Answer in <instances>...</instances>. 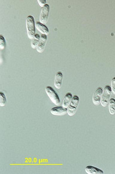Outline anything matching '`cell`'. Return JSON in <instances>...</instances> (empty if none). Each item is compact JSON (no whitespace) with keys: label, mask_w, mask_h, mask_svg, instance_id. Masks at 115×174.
Segmentation results:
<instances>
[{"label":"cell","mask_w":115,"mask_h":174,"mask_svg":"<svg viewBox=\"0 0 115 174\" xmlns=\"http://www.w3.org/2000/svg\"><path fill=\"white\" fill-rule=\"evenodd\" d=\"M26 25L28 36L29 39H32L35 32L34 18L32 16L29 15L27 17Z\"/></svg>","instance_id":"cell-1"},{"label":"cell","mask_w":115,"mask_h":174,"mask_svg":"<svg viewBox=\"0 0 115 174\" xmlns=\"http://www.w3.org/2000/svg\"><path fill=\"white\" fill-rule=\"evenodd\" d=\"M80 98L77 95L73 96L71 101L67 108V114L69 116L74 115L76 112L78 108Z\"/></svg>","instance_id":"cell-2"},{"label":"cell","mask_w":115,"mask_h":174,"mask_svg":"<svg viewBox=\"0 0 115 174\" xmlns=\"http://www.w3.org/2000/svg\"><path fill=\"white\" fill-rule=\"evenodd\" d=\"M46 92L51 101L56 105L60 103L59 96L51 86H47L45 88Z\"/></svg>","instance_id":"cell-3"},{"label":"cell","mask_w":115,"mask_h":174,"mask_svg":"<svg viewBox=\"0 0 115 174\" xmlns=\"http://www.w3.org/2000/svg\"><path fill=\"white\" fill-rule=\"evenodd\" d=\"M111 93V86L109 85L105 86L103 90L101 101V104L102 106L105 107L107 105L110 99Z\"/></svg>","instance_id":"cell-4"},{"label":"cell","mask_w":115,"mask_h":174,"mask_svg":"<svg viewBox=\"0 0 115 174\" xmlns=\"http://www.w3.org/2000/svg\"><path fill=\"white\" fill-rule=\"evenodd\" d=\"M103 92V89L101 87L97 88L93 94L92 100L95 105H98L101 103V101Z\"/></svg>","instance_id":"cell-5"},{"label":"cell","mask_w":115,"mask_h":174,"mask_svg":"<svg viewBox=\"0 0 115 174\" xmlns=\"http://www.w3.org/2000/svg\"><path fill=\"white\" fill-rule=\"evenodd\" d=\"M49 11V7L48 5L46 4L42 7L40 16V21L41 23L44 24L47 22Z\"/></svg>","instance_id":"cell-6"},{"label":"cell","mask_w":115,"mask_h":174,"mask_svg":"<svg viewBox=\"0 0 115 174\" xmlns=\"http://www.w3.org/2000/svg\"><path fill=\"white\" fill-rule=\"evenodd\" d=\"M67 108L63 106H58L52 108L50 113L54 115L61 116L67 113Z\"/></svg>","instance_id":"cell-7"},{"label":"cell","mask_w":115,"mask_h":174,"mask_svg":"<svg viewBox=\"0 0 115 174\" xmlns=\"http://www.w3.org/2000/svg\"><path fill=\"white\" fill-rule=\"evenodd\" d=\"M85 171L88 174H103L104 173V171L101 169L92 165L86 166Z\"/></svg>","instance_id":"cell-8"},{"label":"cell","mask_w":115,"mask_h":174,"mask_svg":"<svg viewBox=\"0 0 115 174\" xmlns=\"http://www.w3.org/2000/svg\"><path fill=\"white\" fill-rule=\"evenodd\" d=\"M47 40L46 35L43 34L41 36L39 42L36 48L37 52L41 53L43 51Z\"/></svg>","instance_id":"cell-9"},{"label":"cell","mask_w":115,"mask_h":174,"mask_svg":"<svg viewBox=\"0 0 115 174\" xmlns=\"http://www.w3.org/2000/svg\"><path fill=\"white\" fill-rule=\"evenodd\" d=\"M63 78V75L62 72L59 71L56 74L55 77L54 85L56 88L59 89L61 87Z\"/></svg>","instance_id":"cell-10"},{"label":"cell","mask_w":115,"mask_h":174,"mask_svg":"<svg viewBox=\"0 0 115 174\" xmlns=\"http://www.w3.org/2000/svg\"><path fill=\"white\" fill-rule=\"evenodd\" d=\"M72 97L73 96L71 93L69 92L67 93L63 98L62 104V106L67 108L71 101Z\"/></svg>","instance_id":"cell-11"},{"label":"cell","mask_w":115,"mask_h":174,"mask_svg":"<svg viewBox=\"0 0 115 174\" xmlns=\"http://www.w3.org/2000/svg\"><path fill=\"white\" fill-rule=\"evenodd\" d=\"M36 26L37 29L43 35H47L49 33V30L47 27L40 22H37Z\"/></svg>","instance_id":"cell-12"},{"label":"cell","mask_w":115,"mask_h":174,"mask_svg":"<svg viewBox=\"0 0 115 174\" xmlns=\"http://www.w3.org/2000/svg\"><path fill=\"white\" fill-rule=\"evenodd\" d=\"M108 108L110 114L114 115L115 114V99L113 98L111 99L108 102Z\"/></svg>","instance_id":"cell-13"},{"label":"cell","mask_w":115,"mask_h":174,"mask_svg":"<svg viewBox=\"0 0 115 174\" xmlns=\"http://www.w3.org/2000/svg\"><path fill=\"white\" fill-rule=\"evenodd\" d=\"M40 38V37L39 35L37 34H35L31 43V46L32 48H36Z\"/></svg>","instance_id":"cell-14"},{"label":"cell","mask_w":115,"mask_h":174,"mask_svg":"<svg viewBox=\"0 0 115 174\" xmlns=\"http://www.w3.org/2000/svg\"><path fill=\"white\" fill-rule=\"evenodd\" d=\"M6 103V99L5 94L2 92L0 93V106L4 107Z\"/></svg>","instance_id":"cell-15"},{"label":"cell","mask_w":115,"mask_h":174,"mask_svg":"<svg viewBox=\"0 0 115 174\" xmlns=\"http://www.w3.org/2000/svg\"><path fill=\"white\" fill-rule=\"evenodd\" d=\"M5 40L2 36H0V48L3 50L5 47Z\"/></svg>","instance_id":"cell-16"},{"label":"cell","mask_w":115,"mask_h":174,"mask_svg":"<svg viewBox=\"0 0 115 174\" xmlns=\"http://www.w3.org/2000/svg\"><path fill=\"white\" fill-rule=\"evenodd\" d=\"M111 89L112 92L115 95V77L113 78L111 80Z\"/></svg>","instance_id":"cell-17"},{"label":"cell","mask_w":115,"mask_h":174,"mask_svg":"<svg viewBox=\"0 0 115 174\" xmlns=\"http://www.w3.org/2000/svg\"><path fill=\"white\" fill-rule=\"evenodd\" d=\"M37 2L39 5L42 7L46 5V0H37Z\"/></svg>","instance_id":"cell-18"}]
</instances>
